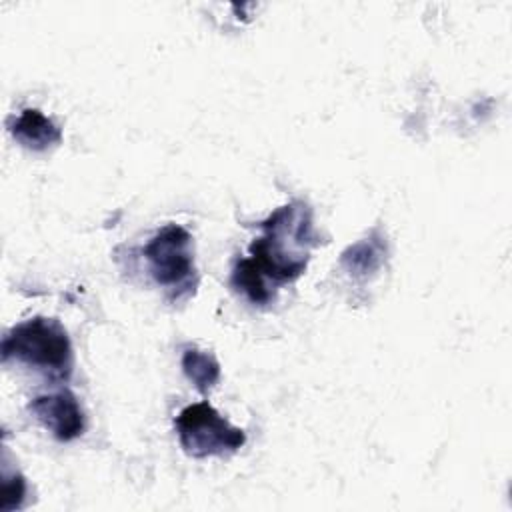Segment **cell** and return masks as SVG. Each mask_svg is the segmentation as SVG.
I'll use <instances>...</instances> for the list:
<instances>
[{
	"mask_svg": "<svg viewBox=\"0 0 512 512\" xmlns=\"http://www.w3.org/2000/svg\"><path fill=\"white\" fill-rule=\"evenodd\" d=\"M262 234L250 244V260L272 282H292L308 266L314 244L312 210L302 200L276 208L258 222Z\"/></svg>",
	"mask_w": 512,
	"mask_h": 512,
	"instance_id": "1",
	"label": "cell"
},
{
	"mask_svg": "<svg viewBox=\"0 0 512 512\" xmlns=\"http://www.w3.org/2000/svg\"><path fill=\"white\" fill-rule=\"evenodd\" d=\"M2 362L16 360L46 372L54 380H68L74 366L68 332L56 318L34 316L12 326L2 338Z\"/></svg>",
	"mask_w": 512,
	"mask_h": 512,
	"instance_id": "2",
	"label": "cell"
},
{
	"mask_svg": "<svg viewBox=\"0 0 512 512\" xmlns=\"http://www.w3.org/2000/svg\"><path fill=\"white\" fill-rule=\"evenodd\" d=\"M144 260L154 282L176 298L190 296L196 288L192 234L180 224L162 226L144 246Z\"/></svg>",
	"mask_w": 512,
	"mask_h": 512,
	"instance_id": "3",
	"label": "cell"
},
{
	"mask_svg": "<svg viewBox=\"0 0 512 512\" xmlns=\"http://www.w3.org/2000/svg\"><path fill=\"white\" fill-rule=\"evenodd\" d=\"M182 450L192 458L224 456L244 446L246 434L232 426L208 402L182 408L174 420Z\"/></svg>",
	"mask_w": 512,
	"mask_h": 512,
	"instance_id": "4",
	"label": "cell"
},
{
	"mask_svg": "<svg viewBox=\"0 0 512 512\" xmlns=\"http://www.w3.org/2000/svg\"><path fill=\"white\" fill-rule=\"evenodd\" d=\"M28 408L34 418L60 442L78 438L86 428L84 410L78 398L66 388L32 398Z\"/></svg>",
	"mask_w": 512,
	"mask_h": 512,
	"instance_id": "5",
	"label": "cell"
},
{
	"mask_svg": "<svg viewBox=\"0 0 512 512\" xmlns=\"http://www.w3.org/2000/svg\"><path fill=\"white\" fill-rule=\"evenodd\" d=\"M10 132L24 148L36 152L56 146L62 140V130L36 108H24L10 122Z\"/></svg>",
	"mask_w": 512,
	"mask_h": 512,
	"instance_id": "6",
	"label": "cell"
},
{
	"mask_svg": "<svg viewBox=\"0 0 512 512\" xmlns=\"http://www.w3.org/2000/svg\"><path fill=\"white\" fill-rule=\"evenodd\" d=\"M384 254H386V242L382 234L374 230L368 238L356 242L354 246H348L342 252L340 264L352 276H368L380 268Z\"/></svg>",
	"mask_w": 512,
	"mask_h": 512,
	"instance_id": "7",
	"label": "cell"
},
{
	"mask_svg": "<svg viewBox=\"0 0 512 512\" xmlns=\"http://www.w3.org/2000/svg\"><path fill=\"white\" fill-rule=\"evenodd\" d=\"M182 372L194 388L206 394L220 380V364L212 352L198 346H186L182 352Z\"/></svg>",
	"mask_w": 512,
	"mask_h": 512,
	"instance_id": "8",
	"label": "cell"
},
{
	"mask_svg": "<svg viewBox=\"0 0 512 512\" xmlns=\"http://www.w3.org/2000/svg\"><path fill=\"white\" fill-rule=\"evenodd\" d=\"M266 276L256 268V264L250 258H242L234 264L230 284L236 292H240L248 302L264 306L270 304L274 294L266 284Z\"/></svg>",
	"mask_w": 512,
	"mask_h": 512,
	"instance_id": "9",
	"label": "cell"
},
{
	"mask_svg": "<svg viewBox=\"0 0 512 512\" xmlns=\"http://www.w3.org/2000/svg\"><path fill=\"white\" fill-rule=\"evenodd\" d=\"M2 496H4V502H2V510H14V508H20L22 506V500L26 496V480L22 474L18 472H8L4 470L2 474Z\"/></svg>",
	"mask_w": 512,
	"mask_h": 512,
	"instance_id": "10",
	"label": "cell"
}]
</instances>
